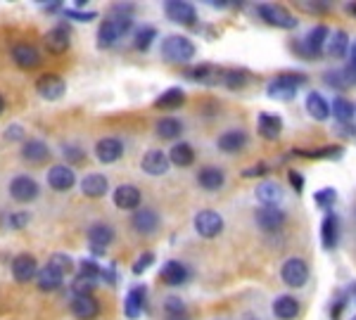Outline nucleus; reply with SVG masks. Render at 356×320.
<instances>
[{
  "label": "nucleus",
  "mask_w": 356,
  "mask_h": 320,
  "mask_svg": "<svg viewBox=\"0 0 356 320\" xmlns=\"http://www.w3.org/2000/svg\"><path fill=\"white\" fill-rule=\"evenodd\" d=\"M131 26H134V22H131V8L114 5L110 10V17L97 28V43H100V48H112L119 38H124L131 31Z\"/></svg>",
  "instance_id": "obj_1"
},
{
  "label": "nucleus",
  "mask_w": 356,
  "mask_h": 320,
  "mask_svg": "<svg viewBox=\"0 0 356 320\" xmlns=\"http://www.w3.org/2000/svg\"><path fill=\"white\" fill-rule=\"evenodd\" d=\"M304 83H307V74H300V71L278 74V76L266 85V95L278 102H290Z\"/></svg>",
  "instance_id": "obj_2"
},
{
  "label": "nucleus",
  "mask_w": 356,
  "mask_h": 320,
  "mask_svg": "<svg viewBox=\"0 0 356 320\" xmlns=\"http://www.w3.org/2000/svg\"><path fill=\"white\" fill-rule=\"evenodd\" d=\"M328 38H330V28L318 24V26L309 28V33L302 38V41H295L292 50H295L297 55L307 57V60H314V57H321L323 48L328 45Z\"/></svg>",
  "instance_id": "obj_3"
},
{
  "label": "nucleus",
  "mask_w": 356,
  "mask_h": 320,
  "mask_svg": "<svg viewBox=\"0 0 356 320\" xmlns=\"http://www.w3.org/2000/svg\"><path fill=\"white\" fill-rule=\"evenodd\" d=\"M162 57L171 65H188L195 57V43L188 36H166L162 41Z\"/></svg>",
  "instance_id": "obj_4"
},
{
  "label": "nucleus",
  "mask_w": 356,
  "mask_h": 320,
  "mask_svg": "<svg viewBox=\"0 0 356 320\" xmlns=\"http://www.w3.org/2000/svg\"><path fill=\"white\" fill-rule=\"evenodd\" d=\"M193 226H195V230H197V235L204 239H214L223 233V219H221L219 211H214V209L197 211Z\"/></svg>",
  "instance_id": "obj_5"
},
{
  "label": "nucleus",
  "mask_w": 356,
  "mask_h": 320,
  "mask_svg": "<svg viewBox=\"0 0 356 320\" xmlns=\"http://www.w3.org/2000/svg\"><path fill=\"white\" fill-rule=\"evenodd\" d=\"M257 12L264 22H266L268 26H275V28H285V31H292V28H297V19L295 15H290L285 8H280V5H271V3H264L257 8Z\"/></svg>",
  "instance_id": "obj_6"
},
{
  "label": "nucleus",
  "mask_w": 356,
  "mask_h": 320,
  "mask_svg": "<svg viewBox=\"0 0 356 320\" xmlns=\"http://www.w3.org/2000/svg\"><path fill=\"white\" fill-rule=\"evenodd\" d=\"M280 278L288 287L297 289V287H304L309 280V266L307 261L300 259V256H290L283 266H280Z\"/></svg>",
  "instance_id": "obj_7"
},
{
  "label": "nucleus",
  "mask_w": 356,
  "mask_h": 320,
  "mask_svg": "<svg viewBox=\"0 0 356 320\" xmlns=\"http://www.w3.org/2000/svg\"><path fill=\"white\" fill-rule=\"evenodd\" d=\"M164 15L174 24H183V26H193L197 22V10L188 0H169V3H164Z\"/></svg>",
  "instance_id": "obj_8"
},
{
  "label": "nucleus",
  "mask_w": 356,
  "mask_h": 320,
  "mask_svg": "<svg viewBox=\"0 0 356 320\" xmlns=\"http://www.w3.org/2000/svg\"><path fill=\"white\" fill-rule=\"evenodd\" d=\"M112 242H114V228L110 223H93L88 228V244L93 256H102Z\"/></svg>",
  "instance_id": "obj_9"
},
{
  "label": "nucleus",
  "mask_w": 356,
  "mask_h": 320,
  "mask_svg": "<svg viewBox=\"0 0 356 320\" xmlns=\"http://www.w3.org/2000/svg\"><path fill=\"white\" fill-rule=\"evenodd\" d=\"M285 219L288 216H285V211L280 207H261L254 214L257 228H261L264 233H278L285 226Z\"/></svg>",
  "instance_id": "obj_10"
},
{
  "label": "nucleus",
  "mask_w": 356,
  "mask_h": 320,
  "mask_svg": "<svg viewBox=\"0 0 356 320\" xmlns=\"http://www.w3.org/2000/svg\"><path fill=\"white\" fill-rule=\"evenodd\" d=\"M321 244H323L325 251L337 249V244H340V216L335 211H328L323 216V223H321Z\"/></svg>",
  "instance_id": "obj_11"
},
{
  "label": "nucleus",
  "mask_w": 356,
  "mask_h": 320,
  "mask_svg": "<svg viewBox=\"0 0 356 320\" xmlns=\"http://www.w3.org/2000/svg\"><path fill=\"white\" fill-rule=\"evenodd\" d=\"M36 90H38V95H41V98L55 102V100H60L62 95H65L67 83H65V78L57 76V74H43V76L36 81Z\"/></svg>",
  "instance_id": "obj_12"
},
{
  "label": "nucleus",
  "mask_w": 356,
  "mask_h": 320,
  "mask_svg": "<svg viewBox=\"0 0 356 320\" xmlns=\"http://www.w3.org/2000/svg\"><path fill=\"white\" fill-rule=\"evenodd\" d=\"M38 183L33 178H29V176H17V178H13V183H10V195H13L15 202H33V199L38 197Z\"/></svg>",
  "instance_id": "obj_13"
},
{
  "label": "nucleus",
  "mask_w": 356,
  "mask_h": 320,
  "mask_svg": "<svg viewBox=\"0 0 356 320\" xmlns=\"http://www.w3.org/2000/svg\"><path fill=\"white\" fill-rule=\"evenodd\" d=\"M38 264L31 254H19L13 259V276L17 283H31V280L38 278Z\"/></svg>",
  "instance_id": "obj_14"
},
{
  "label": "nucleus",
  "mask_w": 356,
  "mask_h": 320,
  "mask_svg": "<svg viewBox=\"0 0 356 320\" xmlns=\"http://www.w3.org/2000/svg\"><path fill=\"white\" fill-rule=\"evenodd\" d=\"M13 60L19 69H36V67H41V53L31 43H15Z\"/></svg>",
  "instance_id": "obj_15"
},
{
  "label": "nucleus",
  "mask_w": 356,
  "mask_h": 320,
  "mask_svg": "<svg viewBox=\"0 0 356 320\" xmlns=\"http://www.w3.org/2000/svg\"><path fill=\"white\" fill-rule=\"evenodd\" d=\"M112 199H114V207H117V209H122V211H138L143 195H140V190H138L136 185H129V183H126V185H119L117 190H114Z\"/></svg>",
  "instance_id": "obj_16"
},
{
  "label": "nucleus",
  "mask_w": 356,
  "mask_h": 320,
  "mask_svg": "<svg viewBox=\"0 0 356 320\" xmlns=\"http://www.w3.org/2000/svg\"><path fill=\"white\" fill-rule=\"evenodd\" d=\"M74 183H76V176H74V171L67 167V164H57V167H50L48 171V185L53 187L57 192H67L74 187Z\"/></svg>",
  "instance_id": "obj_17"
},
{
  "label": "nucleus",
  "mask_w": 356,
  "mask_h": 320,
  "mask_svg": "<svg viewBox=\"0 0 356 320\" xmlns=\"http://www.w3.org/2000/svg\"><path fill=\"white\" fill-rule=\"evenodd\" d=\"M72 313L79 320H93L100 313V301L93 294H76L72 299Z\"/></svg>",
  "instance_id": "obj_18"
},
{
  "label": "nucleus",
  "mask_w": 356,
  "mask_h": 320,
  "mask_svg": "<svg viewBox=\"0 0 356 320\" xmlns=\"http://www.w3.org/2000/svg\"><path fill=\"white\" fill-rule=\"evenodd\" d=\"M169 167H171V159H169V154L162 150L145 152V157H143V162H140V169L145 171L147 176H164L166 171H169Z\"/></svg>",
  "instance_id": "obj_19"
},
{
  "label": "nucleus",
  "mask_w": 356,
  "mask_h": 320,
  "mask_svg": "<svg viewBox=\"0 0 356 320\" xmlns=\"http://www.w3.org/2000/svg\"><path fill=\"white\" fill-rule=\"evenodd\" d=\"M188 78L195 83H202V85H219L223 81V69L216 65H197L193 69H188Z\"/></svg>",
  "instance_id": "obj_20"
},
{
  "label": "nucleus",
  "mask_w": 356,
  "mask_h": 320,
  "mask_svg": "<svg viewBox=\"0 0 356 320\" xmlns=\"http://www.w3.org/2000/svg\"><path fill=\"white\" fill-rule=\"evenodd\" d=\"M131 226H134V230L140 233V235H152L159 228V214L154 209L143 207L131 216Z\"/></svg>",
  "instance_id": "obj_21"
},
{
  "label": "nucleus",
  "mask_w": 356,
  "mask_h": 320,
  "mask_svg": "<svg viewBox=\"0 0 356 320\" xmlns=\"http://www.w3.org/2000/svg\"><path fill=\"white\" fill-rule=\"evenodd\" d=\"M69 45H72V33H69V26H55L50 28L48 33H45V48H48V53L53 55H62L69 50Z\"/></svg>",
  "instance_id": "obj_22"
},
{
  "label": "nucleus",
  "mask_w": 356,
  "mask_h": 320,
  "mask_svg": "<svg viewBox=\"0 0 356 320\" xmlns=\"http://www.w3.org/2000/svg\"><path fill=\"white\" fill-rule=\"evenodd\" d=\"M124 154V142L119 138H102L95 145V157L102 164H114Z\"/></svg>",
  "instance_id": "obj_23"
},
{
  "label": "nucleus",
  "mask_w": 356,
  "mask_h": 320,
  "mask_svg": "<svg viewBox=\"0 0 356 320\" xmlns=\"http://www.w3.org/2000/svg\"><path fill=\"white\" fill-rule=\"evenodd\" d=\"M188 278H191V273H188V268L181 261H166L162 271H159V280L164 285H169V287H178V285L188 283Z\"/></svg>",
  "instance_id": "obj_24"
},
{
  "label": "nucleus",
  "mask_w": 356,
  "mask_h": 320,
  "mask_svg": "<svg viewBox=\"0 0 356 320\" xmlns=\"http://www.w3.org/2000/svg\"><path fill=\"white\" fill-rule=\"evenodd\" d=\"M257 199L261 202V207H278L283 202V187L275 180H264L257 185Z\"/></svg>",
  "instance_id": "obj_25"
},
{
  "label": "nucleus",
  "mask_w": 356,
  "mask_h": 320,
  "mask_svg": "<svg viewBox=\"0 0 356 320\" xmlns=\"http://www.w3.org/2000/svg\"><path fill=\"white\" fill-rule=\"evenodd\" d=\"M257 130H259L261 138L266 140H275L280 133H283V117L271 112H261L259 114V121H257Z\"/></svg>",
  "instance_id": "obj_26"
},
{
  "label": "nucleus",
  "mask_w": 356,
  "mask_h": 320,
  "mask_svg": "<svg viewBox=\"0 0 356 320\" xmlns=\"http://www.w3.org/2000/svg\"><path fill=\"white\" fill-rule=\"evenodd\" d=\"M247 140H250V138H247L245 130L233 128V130H226V133L219 135V140H216V147H219L221 152H226V154H238L240 150H245Z\"/></svg>",
  "instance_id": "obj_27"
},
{
  "label": "nucleus",
  "mask_w": 356,
  "mask_h": 320,
  "mask_svg": "<svg viewBox=\"0 0 356 320\" xmlns=\"http://www.w3.org/2000/svg\"><path fill=\"white\" fill-rule=\"evenodd\" d=\"M223 183H226V174L219 167H202L197 171V185L204 187V190L216 192L223 187Z\"/></svg>",
  "instance_id": "obj_28"
},
{
  "label": "nucleus",
  "mask_w": 356,
  "mask_h": 320,
  "mask_svg": "<svg viewBox=\"0 0 356 320\" xmlns=\"http://www.w3.org/2000/svg\"><path fill=\"white\" fill-rule=\"evenodd\" d=\"M304 107H307V114L314 119V121H325V119L330 117V102L323 98L321 93H309L307 95V102H304Z\"/></svg>",
  "instance_id": "obj_29"
},
{
  "label": "nucleus",
  "mask_w": 356,
  "mask_h": 320,
  "mask_svg": "<svg viewBox=\"0 0 356 320\" xmlns=\"http://www.w3.org/2000/svg\"><path fill=\"white\" fill-rule=\"evenodd\" d=\"M22 157H24V162H29V164H43L50 159V147L45 145L43 140L31 138L22 145Z\"/></svg>",
  "instance_id": "obj_30"
},
{
  "label": "nucleus",
  "mask_w": 356,
  "mask_h": 320,
  "mask_svg": "<svg viewBox=\"0 0 356 320\" xmlns=\"http://www.w3.org/2000/svg\"><path fill=\"white\" fill-rule=\"evenodd\" d=\"M107 187H110V183L102 174H88L86 178L81 180V192L86 197L90 199H100L107 195Z\"/></svg>",
  "instance_id": "obj_31"
},
{
  "label": "nucleus",
  "mask_w": 356,
  "mask_h": 320,
  "mask_svg": "<svg viewBox=\"0 0 356 320\" xmlns=\"http://www.w3.org/2000/svg\"><path fill=\"white\" fill-rule=\"evenodd\" d=\"M143 311H145V287H134L129 294H126L124 313L129 320H136L143 316Z\"/></svg>",
  "instance_id": "obj_32"
},
{
  "label": "nucleus",
  "mask_w": 356,
  "mask_h": 320,
  "mask_svg": "<svg viewBox=\"0 0 356 320\" xmlns=\"http://www.w3.org/2000/svg\"><path fill=\"white\" fill-rule=\"evenodd\" d=\"M273 316L280 320H295L300 316V301L290 294H283L273 301Z\"/></svg>",
  "instance_id": "obj_33"
},
{
  "label": "nucleus",
  "mask_w": 356,
  "mask_h": 320,
  "mask_svg": "<svg viewBox=\"0 0 356 320\" xmlns=\"http://www.w3.org/2000/svg\"><path fill=\"white\" fill-rule=\"evenodd\" d=\"M36 283H38V289H43V292H55V289L62 287V283H65V276H62L60 271H55L53 266L45 264V268L38 271Z\"/></svg>",
  "instance_id": "obj_34"
},
{
  "label": "nucleus",
  "mask_w": 356,
  "mask_h": 320,
  "mask_svg": "<svg viewBox=\"0 0 356 320\" xmlns=\"http://www.w3.org/2000/svg\"><path fill=\"white\" fill-rule=\"evenodd\" d=\"M292 154H300L304 159H332V162H340L344 157V147L342 145H325V147H316V150H295Z\"/></svg>",
  "instance_id": "obj_35"
},
{
  "label": "nucleus",
  "mask_w": 356,
  "mask_h": 320,
  "mask_svg": "<svg viewBox=\"0 0 356 320\" xmlns=\"http://www.w3.org/2000/svg\"><path fill=\"white\" fill-rule=\"evenodd\" d=\"M325 48H328V55L332 57V60H342V57L349 53V48H352L349 33L347 31H332Z\"/></svg>",
  "instance_id": "obj_36"
},
{
  "label": "nucleus",
  "mask_w": 356,
  "mask_h": 320,
  "mask_svg": "<svg viewBox=\"0 0 356 320\" xmlns=\"http://www.w3.org/2000/svg\"><path fill=\"white\" fill-rule=\"evenodd\" d=\"M169 159H171V164H174V167H181V169L193 167V164H195V150L188 145V142H176V145L169 150Z\"/></svg>",
  "instance_id": "obj_37"
},
{
  "label": "nucleus",
  "mask_w": 356,
  "mask_h": 320,
  "mask_svg": "<svg viewBox=\"0 0 356 320\" xmlns=\"http://www.w3.org/2000/svg\"><path fill=\"white\" fill-rule=\"evenodd\" d=\"M154 130H157V135L162 140H176V138H181V133H183V124L178 121L176 117H164L157 121Z\"/></svg>",
  "instance_id": "obj_38"
},
{
  "label": "nucleus",
  "mask_w": 356,
  "mask_h": 320,
  "mask_svg": "<svg viewBox=\"0 0 356 320\" xmlns=\"http://www.w3.org/2000/svg\"><path fill=\"white\" fill-rule=\"evenodd\" d=\"M252 74L247 69H223V81L221 85H226L228 90H243L245 85H250Z\"/></svg>",
  "instance_id": "obj_39"
},
{
  "label": "nucleus",
  "mask_w": 356,
  "mask_h": 320,
  "mask_svg": "<svg viewBox=\"0 0 356 320\" xmlns=\"http://www.w3.org/2000/svg\"><path fill=\"white\" fill-rule=\"evenodd\" d=\"M330 112H332V117H335L340 124H354L356 107L352 105V100L335 98V100H332V105H330Z\"/></svg>",
  "instance_id": "obj_40"
},
{
  "label": "nucleus",
  "mask_w": 356,
  "mask_h": 320,
  "mask_svg": "<svg viewBox=\"0 0 356 320\" xmlns=\"http://www.w3.org/2000/svg\"><path fill=\"white\" fill-rule=\"evenodd\" d=\"M183 102H186V93H183V88H169V90H164L157 100H154V107H157V110H176V107L183 105Z\"/></svg>",
  "instance_id": "obj_41"
},
{
  "label": "nucleus",
  "mask_w": 356,
  "mask_h": 320,
  "mask_svg": "<svg viewBox=\"0 0 356 320\" xmlns=\"http://www.w3.org/2000/svg\"><path fill=\"white\" fill-rule=\"evenodd\" d=\"M164 313H166V320H188L186 304H183L178 296H166V299H164Z\"/></svg>",
  "instance_id": "obj_42"
},
{
  "label": "nucleus",
  "mask_w": 356,
  "mask_h": 320,
  "mask_svg": "<svg viewBox=\"0 0 356 320\" xmlns=\"http://www.w3.org/2000/svg\"><path fill=\"white\" fill-rule=\"evenodd\" d=\"M352 292H356V285H352V287H347V289H340L335 299L330 301V318H332V320H340L342 311H344V308H347V304H349V296H352Z\"/></svg>",
  "instance_id": "obj_43"
},
{
  "label": "nucleus",
  "mask_w": 356,
  "mask_h": 320,
  "mask_svg": "<svg viewBox=\"0 0 356 320\" xmlns=\"http://www.w3.org/2000/svg\"><path fill=\"white\" fill-rule=\"evenodd\" d=\"M314 202L318 209L332 211V207L337 204V190L335 187H321V190L314 192Z\"/></svg>",
  "instance_id": "obj_44"
},
{
  "label": "nucleus",
  "mask_w": 356,
  "mask_h": 320,
  "mask_svg": "<svg viewBox=\"0 0 356 320\" xmlns=\"http://www.w3.org/2000/svg\"><path fill=\"white\" fill-rule=\"evenodd\" d=\"M154 38H157V28H152V26H143L140 31L136 33V41H134V45H136V50H150V45L154 43Z\"/></svg>",
  "instance_id": "obj_45"
},
{
  "label": "nucleus",
  "mask_w": 356,
  "mask_h": 320,
  "mask_svg": "<svg viewBox=\"0 0 356 320\" xmlns=\"http://www.w3.org/2000/svg\"><path fill=\"white\" fill-rule=\"evenodd\" d=\"M323 78H325V83L330 85V88H335V90H347V88H352L347 81V76H344V69H332V71H325L323 74Z\"/></svg>",
  "instance_id": "obj_46"
},
{
  "label": "nucleus",
  "mask_w": 356,
  "mask_h": 320,
  "mask_svg": "<svg viewBox=\"0 0 356 320\" xmlns=\"http://www.w3.org/2000/svg\"><path fill=\"white\" fill-rule=\"evenodd\" d=\"M95 285H97L95 278L76 276V278H74V283H72V292H74V296H76V294H93Z\"/></svg>",
  "instance_id": "obj_47"
},
{
  "label": "nucleus",
  "mask_w": 356,
  "mask_h": 320,
  "mask_svg": "<svg viewBox=\"0 0 356 320\" xmlns=\"http://www.w3.org/2000/svg\"><path fill=\"white\" fill-rule=\"evenodd\" d=\"M48 266H53L55 271H60L62 276H67V273L74 268V261H72V256H67V254H62V251H57V254H53L48 259Z\"/></svg>",
  "instance_id": "obj_48"
},
{
  "label": "nucleus",
  "mask_w": 356,
  "mask_h": 320,
  "mask_svg": "<svg viewBox=\"0 0 356 320\" xmlns=\"http://www.w3.org/2000/svg\"><path fill=\"white\" fill-rule=\"evenodd\" d=\"M152 264H154V254H152V251H145V254H140V256L136 259L134 273H136V276H140V273H145Z\"/></svg>",
  "instance_id": "obj_49"
},
{
  "label": "nucleus",
  "mask_w": 356,
  "mask_h": 320,
  "mask_svg": "<svg viewBox=\"0 0 356 320\" xmlns=\"http://www.w3.org/2000/svg\"><path fill=\"white\" fill-rule=\"evenodd\" d=\"M79 276H86V278H100L102 276V268L95 264V261H90V259H83L81 261V273Z\"/></svg>",
  "instance_id": "obj_50"
},
{
  "label": "nucleus",
  "mask_w": 356,
  "mask_h": 320,
  "mask_svg": "<svg viewBox=\"0 0 356 320\" xmlns=\"http://www.w3.org/2000/svg\"><path fill=\"white\" fill-rule=\"evenodd\" d=\"M26 223H29V214H26V211H15V214H10V219H8V226L17 228V230H19V228H24Z\"/></svg>",
  "instance_id": "obj_51"
},
{
  "label": "nucleus",
  "mask_w": 356,
  "mask_h": 320,
  "mask_svg": "<svg viewBox=\"0 0 356 320\" xmlns=\"http://www.w3.org/2000/svg\"><path fill=\"white\" fill-rule=\"evenodd\" d=\"M62 152H65V157L72 164H79L83 159V150H81V147H76V145H65V147H62Z\"/></svg>",
  "instance_id": "obj_52"
},
{
  "label": "nucleus",
  "mask_w": 356,
  "mask_h": 320,
  "mask_svg": "<svg viewBox=\"0 0 356 320\" xmlns=\"http://www.w3.org/2000/svg\"><path fill=\"white\" fill-rule=\"evenodd\" d=\"M69 19H76V22H93L95 19V12H79V10H74V8H67V10H62Z\"/></svg>",
  "instance_id": "obj_53"
},
{
  "label": "nucleus",
  "mask_w": 356,
  "mask_h": 320,
  "mask_svg": "<svg viewBox=\"0 0 356 320\" xmlns=\"http://www.w3.org/2000/svg\"><path fill=\"white\" fill-rule=\"evenodd\" d=\"M268 174V164H254V167H250V169H245L243 171V178H257V176H266Z\"/></svg>",
  "instance_id": "obj_54"
},
{
  "label": "nucleus",
  "mask_w": 356,
  "mask_h": 320,
  "mask_svg": "<svg viewBox=\"0 0 356 320\" xmlns=\"http://www.w3.org/2000/svg\"><path fill=\"white\" fill-rule=\"evenodd\" d=\"M307 12H314V15H325L330 12V3H300Z\"/></svg>",
  "instance_id": "obj_55"
},
{
  "label": "nucleus",
  "mask_w": 356,
  "mask_h": 320,
  "mask_svg": "<svg viewBox=\"0 0 356 320\" xmlns=\"http://www.w3.org/2000/svg\"><path fill=\"white\" fill-rule=\"evenodd\" d=\"M288 178H290V185L295 187V192L300 195V192L304 190V176L300 174V171H290Z\"/></svg>",
  "instance_id": "obj_56"
},
{
  "label": "nucleus",
  "mask_w": 356,
  "mask_h": 320,
  "mask_svg": "<svg viewBox=\"0 0 356 320\" xmlns=\"http://www.w3.org/2000/svg\"><path fill=\"white\" fill-rule=\"evenodd\" d=\"M5 135H8V140H22L24 138V130H22L19 126H10V128L5 130Z\"/></svg>",
  "instance_id": "obj_57"
},
{
  "label": "nucleus",
  "mask_w": 356,
  "mask_h": 320,
  "mask_svg": "<svg viewBox=\"0 0 356 320\" xmlns=\"http://www.w3.org/2000/svg\"><path fill=\"white\" fill-rule=\"evenodd\" d=\"M337 130H340L342 135H356V126L354 124H340V128H337Z\"/></svg>",
  "instance_id": "obj_58"
},
{
  "label": "nucleus",
  "mask_w": 356,
  "mask_h": 320,
  "mask_svg": "<svg viewBox=\"0 0 356 320\" xmlns=\"http://www.w3.org/2000/svg\"><path fill=\"white\" fill-rule=\"evenodd\" d=\"M45 10H48V12H55V10H62V5L65 3H60V0H53V3H41Z\"/></svg>",
  "instance_id": "obj_59"
},
{
  "label": "nucleus",
  "mask_w": 356,
  "mask_h": 320,
  "mask_svg": "<svg viewBox=\"0 0 356 320\" xmlns=\"http://www.w3.org/2000/svg\"><path fill=\"white\" fill-rule=\"evenodd\" d=\"M349 67L356 71V41L352 43V48H349Z\"/></svg>",
  "instance_id": "obj_60"
},
{
  "label": "nucleus",
  "mask_w": 356,
  "mask_h": 320,
  "mask_svg": "<svg viewBox=\"0 0 356 320\" xmlns=\"http://www.w3.org/2000/svg\"><path fill=\"white\" fill-rule=\"evenodd\" d=\"M211 8H216V10H219V8H228V5H235V3H228V0H211Z\"/></svg>",
  "instance_id": "obj_61"
},
{
  "label": "nucleus",
  "mask_w": 356,
  "mask_h": 320,
  "mask_svg": "<svg viewBox=\"0 0 356 320\" xmlns=\"http://www.w3.org/2000/svg\"><path fill=\"white\" fill-rule=\"evenodd\" d=\"M347 12L352 17H356V3H347Z\"/></svg>",
  "instance_id": "obj_62"
},
{
  "label": "nucleus",
  "mask_w": 356,
  "mask_h": 320,
  "mask_svg": "<svg viewBox=\"0 0 356 320\" xmlns=\"http://www.w3.org/2000/svg\"><path fill=\"white\" fill-rule=\"evenodd\" d=\"M3 110H5V100H3V95H0V114H3Z\"/></svg>",
  "instance_id": "obj_63"
},
{
  "label": "nucleus",
  "mask_w": 356,
  "mask_h": 320,
  "mask_svg": "<svg viewBox=\"0 0 356 320\" xmlns=\"http://www.w3.org/2000/svg\"><path fill=\"white\" fill-rule=\"evenodd\" d=\"M352 320H356V316H354V318H352Z\"/></svg>",
  "instance_id": "obj_64"
}]
</instances>
